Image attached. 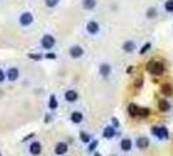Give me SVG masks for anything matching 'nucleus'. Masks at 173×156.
<instances>
[{
    "label": "nucleus",
    "instance_id": "obj_1",
    "mask_svg": "<svg viewBox=\"0 0 173 156\" xmlns=\"http://www.w3.org/2000/svg\"><path fill=\"white\" fill-rule=\"evenodd\" d=\"M147 69L150 73L155 74V76H160V74H163V72H164V65L159 61H152L147 65Z\"/></svg>",
    "mask_w": 173,
    "mask_h": 156
},
{
    "label": "nucleus",
    "instance_id": "obj_2",
    "mask_svg": "<svg viewBox=\"0 0 173 156\" xmlns=\"http://www.w3.org/2000/svg\"><path fill=\"white\" fill-rule=\"evenodd\" d=\"M20 25L21 26H30V25L33 23V21H34V16H33V13H30V12H23V13L20 16Z\"/></svg>",
    "mask_w": 173,
    "mask_h": 156
},
{
    "label": "nucleus",
    "instance_id": "obj_3",
    "mask_svg": "<svg viewBox=\"0 0 173 156\" xmlns=\"http://www.w3.org/2000/svg\"><path fill=\"white\" fill-rule=\"evenodd\" d=\"M55 43H56V40H55L53 36L49 35V34L43 35V38L40 40V44H42V47L44 48V49H51L55 46Z\"/></svg>",
    "mask_w": 173,
    "mask_h": 156
},
{
    "label": "nucleus",
    "instance_id": "obj_4",
    "mask_svg": "<svg viewBox=\"0 0 173 156\" xmlns=\"http://www.w3.org/2000/svg\"><path fill=\"white\" fill-rule=\"evenodd\" d=\"M152 134L156 135L159 139H167V138H168V130H167L164 126H162V128H158V126L152 128Z\"/></svg>",
    "mask_w": 173,
    "mask_h": 156
},
{
    "label": "nucleus",
    "instance_id": "obj_5",
    "mask_svg": "<svg viewBox=\"0 0 173 156\" xmlns=\"http://www.w3.org/2000/svg\"><path fill=\"white\" fill-rule=\"evenodd\" d=\"M86 30H87V33L91 34V35H95L99 33V30H100V26H99V23L96 21H89L87 25H86Z\"/></svg>",
    "mask_w": 173,
    "mask_h": 156
},
{
    "label": "nucleus",
    "instance_id": "obj_6",
    "mask_svg": "<svg viewBox=\"0 0 173 156\" xmlns=\"http://www.w3.org/2000/svg\"><path fill=\"white\" fill-rule=\"evenodd\" d=\"M69 55L72 56L73 59H78L81 57V56L83 55V48L81 46H72L69 48Z\"/></svg>",
    "mask_w": 173,
    "mask_h": 156
},
{
    "label": "nucleus",
    "instance_id": "obj_7",
    "mask_svg": "<svg viewBox=\"0 0 173 156\" xmlns=\"http://www.w3.org/2000/svg\"><path fill=\"white\" fill-rule=\"evenodd\" d=\"M66 151H68V145L64 142L57 143L56 147H55V152H56V155H64Z\"/></svg>",
    "mask_w": 173,
    "mask_h": 156
},
{
    "label": "nucleus",
    "instance_id": "obj_8",
    "mask_svg": "<svg viewBox=\"0 0 173 156\" xmlns=\"http://www.w3.org/2000/svg\"><path fill=\"white\" fill-rule=\"evenodd\" d=\"M18 74H20V73H18L17 68H9L8 72H7V77H8L9 81H12V82H13V81H16L18 78Z\"/></svg>",
    "mask_w": 173,
    "mask_h": 156
},
{
    "label": "nucleus",
    "instance_id": "obj_9",
    "mask_svg": "<svg viewBox=\"0 0 173 156\" xmlns=\"http://www.w3.org/2000/svg\"><path fill=\"white\" fill-rule=\"evenodd\" d=\"M148 145H150V141H148V138H146V137H139V138L137 139V147L141 148V150L147 148Z\"/></svg>",
    "mask_w": 173,
    "mask_h": 156
},
{
    "label": "nucleus",
    "instance_id": "obj_10",
    "mask_svg": "<svg viewBox=\"0 0 173 156\" xmlns=\"http://www.w3.org/2000/svg\"><path fill=\"white\" fill-rule=\"evenodd\" d=\"M99 72H100V74L103 77H108L111 72H112V68H111L109 64H102L100 68H99Z\"/></svg>",
    "mask_w": 173,
    "mask_h": 156
},
{
    "label": "nucleus",
    "instance_id": "obj_11",
    "mask_svg": "<svg viewBox=\"0 0 173 156\" xmlns=\"http://www.w3.org/2000/svg\"><path fill=\"white\" fill-rule=\"evenodd\" d=\"M82 7L83 9L92 11L96 7V0H82Z\"/></svg>",
    "mask_w": 173,
    "mask_h": 156
},
{
    "label": "nucleus",
    "instance_id": "obj_12",
    "mask_svg": "<svg viewBox=\"0 0 173 156\" xmlns=\"http://www.w3.org/2000/svg\"><path fill=\"white\" fill-rule=\"evenodd\" d=\"M115 134H116L115 128H112V126H107L106 129H104V132H103V137H104V138H107V139L113 138Z\"/></svg>",
    "mask_w": 173,
    "mask_h": 156
},
{
    "label": "nucleus",
    "instance_id": "obj_13",
    "mask_svg": "<svg viewBox=\"0 0 173 156\" xmlns=\"http://www.w3.org/2000/svg\"><path fill=\"white\" fill-rule=\"evenodd\" d=\"M42 151V146L39 142H34L32 143V146H30V152H32L33 155H39Z\"/></svg>",
    "mask_w": 173,
    "mask_h": 156
},
{
    "label": "nucleus",
    "instance_id": "obj_14",
    "mask_svg": "<svg viewBox=\"0 0 173 156\" xmlns=\"http://www.w3.org/2000/svg\"><path fill=\"white\" fill-rule=\"evenodd\" d=\"M77 92L74 91V90H69V91H66L65 92V99H66V102H76L77 100Z\"/></svg>",
    "mask_w": 173,
    "mask_h": 156
},
{
    "label": "nucleus",
    "instance_id": "obj_15",
    "mask_svg": "<svg viewBox=\"0 0 173 156\" xmlns=\"http://www.w3.org/2000/svg\"><path fill=\"white\" fill-rule=\"evenodd\" d=\"M122 49L125 52H133L134 49H135V43L132 42V40H128L124 43V46H122Z\"/></svg>",
    "mask_w": 173,
    "mask_h": 156
},
{
    "label": "nucleus",
    "instance_id": "obj_16",
    "mask_svg": "<svg viewBox=\"0 0 173 156\" xmlns=\"http://www.w3.org/2000/svg\"><path fill=\"white\" fill-rule=\"evenodd\" d=\"M70 120L74 122V124H79L82 120H83V116L81 112H73V113L70 115Z\"/></svg>",
    "mask_w": 173,
    "mask_h": 156
},
{
    "label": "nucleus",
    "instance_id": "obj_17",
    "mask_svg": "<svg viewBox=\"0 0 173 156\" xmlns=\"http://www.w3.org/2000/svg\"><path fill=\"white\" fill-rule=\"evenodd\" d=\"M159 109L162 112H167L171 109V104L168 100H165V99H162V100L159 102Z\"/></svg>",
    "mask_w": 173,
    "mask_h": 156
},
{
    "label": "nucleus",
    "instance_id": "obj_18",
    "mask_svg": "<svg viewBox=\"0 0 173 156\" xmlns=\"http://www.w3.org/2000/svg\"><path fill=\"white\" fill-rule=\"evenodd\" d=\"M128 109H129V115H130L132 117H137L138 116V112H139V107L138 105H135V104H129V107H128Z\"/></svg>",
    "mask_w": 173,
    "mask_h": 156
},
{
    "label": "nucleus",
    "instance_id": "obj_19",
    "mask_svg": "<svg viewBox=\"0 0 173 156\" xmlns=\"http://www.w3.org/2000/svg\"><path fill=\"white\" fill-rule=\"evenodd\" d=\"M121 148L124 150V151H130L132 150V141L128 139V138L122 139L121 141Z\"/></svg>",
    "mask_w": 173,
    "mask_h": 156
},
{
    "label": "nucleus",
    "instance_id": "obj_20",
    "mask_svg": "<svg viewBox=\"0 0 173 156\" xmlns=\"http://www.w3.org/2000/svg\"><path fill=\"white\" fill-rule=\"evenodd\" d=\"M162 92L164 94L165 96H171L172 94H173V89H172V86H171V85H168V83H167V85H163V86H162Z\"/></svg>",
    "mask_w": 173,
    "mask_h": 156
},
{
    "label": "nucleus",
    "instance_id": "obj_21",
    "mask_svg": "<svg viewBox=\"0 0 173 156\" xmlns=\"http://www.w3.org/2000/svg\"><path fill=\"white\" fill-rule=\"evenodd\" d=\"M44 3L48 8H55L60 3V0H44Z\"/></svg>",
    "mask_w": 173,
    "mask_h": 156
},
{
    "label": "nucleus",
    "instance_id": "obj_22",
    "mask_svg": "<svg viewBox=\"0 0 173 156\" xmlns=\"http://www.w3.org/2000/svg\"><path fill=\"white\" fill-rule=\"evenodd\" d=\"M49 108L51 109H56L57 108V102H56V98H55V95H52L51 98H49Z\"/></svg>",
    "mask_w": 173,
    "mask_h": 156
},
{
    "label": "nucleus",
    "instance_id": "obj_23",
    "mask_svg": "<svg viewBox=\"0 0 173 156\" xmlns=\"http://www.w3.org/2000/svg\"><path fill=\"white\" fill-rule=\"evenodd\" d=\"M164 7H165V11H167V12L172 13V12H173V0H167Z\"/></svg>",
    "mask_w": 173,
    "mask_h": 156
},
{
    "label": "nucleus",
    "instance_id": "obj_24",
    "mask_svg": "<svg viewBox=\"0 0 173 156\" xmlns=\"http://www.w3.org/2000/svg\"><path fill=\"white\" fill-rule=\"evenodd\" d=\"M148 115H150V109H148V108H139L138 116H141V117H147Z\"/></svg>",
    "mask_w": 173,
    "mask_h": 156
},
{
    "label": "nucleus",
    "instance_id": "obj_25",
    "mask_svg": "<svg viewBox=\"0 0 173 156\" xmlns=\"http://www.w3.org/2000/svg\"><path fill=\"white\" fill-rule=\"evenodd\" d=\"M79 138H81V141L85 142V143H89V142L91 141V139H90V135L86 134V133H83V132H81V134H79Z\"/></svg>",
    "mask_w": 173,
    "mask_h": 156
},
{
    "label": "nucleus",
    "instance_id": "obj_26",
    "mask_svg": "<svg viewBox=\"0 0 173 156\" xmlns=\"http://www.w3.org/2000/svg\"><path fill=\"white\" fill-rule=\"evenodd\" d=\"M147 17L148 18H154V17H156V9L155 8H150V9H148L147 11Z\"/></svg>",
    "mask_w": 173,
    "mask_h": 156
},
{
    "label": "nucleus",
    "instance_id": "obj_27",
    "mask_svg": "<svg viewBox=\"0 0 173 156\" xmlns=\"http://www.w3.org/2000/svg\"><path fill=\"white\" fill-rule=\"evenodd\" d=\"M29 57L33 59V60H40V59H42V55H38V53H29Z\"/></svg>",
    "mask_w": 173,
    "mask_h": 156
},
{
    "label": "nucleus",
    "instance_id": "obj_28",
    "mask_svg": "<svg viewBox=\"0 0 173 156\" xmlns=\"http://www.w3.org/2000/svg\"><path fill=\"white\" fill-rule=\"evenodd\" d=\"M96 146H98V141H94V142H92L91 145L89 146V151H91V152H92V151H94V150L96 148Z\"/></svg>",
    "mask_w": 173,
    "mask_h": 156
},
{
    "label": "nucleus",
    "instance_id": "obj_29",
    "mask_svg": "<svg viewBox=\"0 0 173 156\" xmlns=\"http://www.w3.org/2000/svg\"><path fill=\"white\" fill-rule=\"evenodd\" d=\"M150 47H151V44H150V43H146V44L143 46V48H142V49H141V53H142V55H143V53H145L146 51H148V49H150Z\"/></svg>",
    "mask_w": 173,
    "mask_h": 156
},
{
    "label": "nucleus",
    "instance_id": "obj_30",
    "mask_svg": "<svg viewBox=\"0 0 173 156\" xmlns=\"http://www.w3.org/2000/svg\"><path fill=\"white\" fill-rule=\"evenodd\" d=\"M4 78H5V74H4V72H3L2 69H0V83H2L3 81H4Z\"/></svg>",
    "mask_w": 173,
    "mask_h": 156
},
{
    "label": "nucleus",
    "instance_id": "obj_31",
    "mask_svg": "<svg viewBox=\"0 0 173 156\" xmlns=\"http://www.w3.org/2000/svg\"><path fill=\"white\" fill-rule=\"evenodd\" d=\"M46 57H47V59H55L56 56H55V53H47V55H46Z\"/></svg>",
    "mask_w": 173,
    "mask_h": 156
},
{
    "label": "nucleus",
    "instance_id": "obj_32",
    "mask_svg": "<svg viewBox=\"0 0 173 156\" xmlns=\"http://www.w3.org/2000/svg\"><path fill=\"white\" fill-rule=\"evenodd\" d=\"M112 122H113V126H115V128H117V126H119V122H117V120H116V118H113V120H112Z\"/></svg>",
    "mask_w": 173,
    "mask_h": 156
},
{
    "label": "nucleus",
    "instance_id": "obj_33",
    "mask_svg": "<svg viewBox=\"0 0 173 156\" xmlns=\"http://www.w3.org/2000/svg\"><path fill=\"white\" fill-rule=\"evenodd\" d=\"M95 156H100V155H99V154H95Z\"/></svg>",
    "mask_w": 173,
    "mask_h": 156
},
{
    "label": "nucleus",
    "instance_id": "obj_34",
    "mask_svg": "<svg viewBox=\"0 0 173 156\" xmlns=\"http://www.w3.org/2000/svg\"><path fill=\"white\" fill-rule=\"evenodd\" d=\"M113 156H116V155H113Z\"/></svg>",
    "mask_w": 173,
    "mask_h": 156
}]
</instances>
